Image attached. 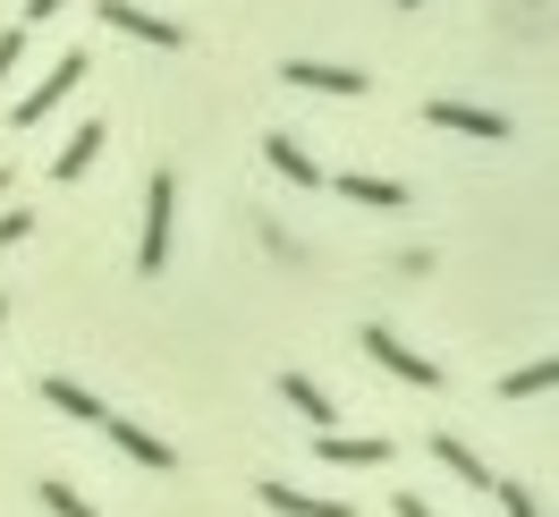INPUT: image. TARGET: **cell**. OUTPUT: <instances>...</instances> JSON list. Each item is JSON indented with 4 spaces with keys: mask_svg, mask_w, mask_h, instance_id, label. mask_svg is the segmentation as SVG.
Wrapping results in <instances>:
<instances>
[{
    "mask_svg": "<svg viewBox=\"0 0 559 517\" xmlns=\"http://www.w3.org/2000/svg\"><path fill=\"white\" fill-rule=\"evenodd\" d=\"M170 221H178V178L153 171V178H144V238H136V272L144 280L170 272Z\"/></svg>",
    "mask_w": 559,
    "mask_h": 517,
    "instance_id": "obj_1",
    "label": "cell"
},
{
    "mask_svg": "<svg viewBox=\"0 0 559 517\" xmlns=\"http://www.w3.org/2000/svg\"><path fill=\"white\" fill-rule=\"evenodd\" d=\"M76 85H85V51H60V60H51V77H43V85H26V94L9 103V128H43V119L76 94Z\"/></svg>",
    "mask_w": 559,
    "mask_h": 517,
    "instance_id": "obj_2",
    "label": "cell"
},
{
    "mask_svg": "<svg viewBox=\"0 0 559 517\" xmlns=\"http://www.w3.org/2000/svg\"><path fill=\"white\" fill-rule=\"evenodd\" d=\"M280 85H297V94H331V103L373 94V77L348 69V60H280Z\"/></svg>",
    "mask_w": 559,
    "mask_h": 517,
    "instance_id": "obj_3",
    "label": "cell"
},
{
    "mask_svg": "<svg viewBox=\"0 0 559 517\" xmlns=\"http://www.w3.org/2000/svg\"><path fill=\"white\" fill-rule=\"evenodd\" d=\"M365 356H373L382 374H399L407 390H441V365H432V356H416V348L399 340L390 322H365Z\"/></svg>",
    "mask_w": 559,
    "mask_h": 517,
    "instance_id": "obj_4",
    "label": "cell"
},
{
    "mask_svg": "<svg viewBox=\"0 0 559 517\" xmlns=\"http://www.w3.org/2000/svg\"><path fill=\"white\" fill-rule=\"evenodd\" d=\"M94 17H103L110 35H128V43H144V51H178V26L170 17H153V9H136V0H94Z\"/></svg>",
    "mask_w": 559,
    "mask_h": 517,
    "instance_id": "obj_5",
    "label": "cell"
},
{
    "mask_svg": "<svg viewBox=\"0 0 559 517\" xmlns=\"http://www.w3.org/2000/svg\"><path fill=\"white\" fill-rule=\"evenodd\" d=\"M424 128H450V137H475V144H509V110H484V103H424Z\"/></svg>",
    "mask_w": 559,
    "mask_h": 517,
    "instance_id": "obj_6",
    "label": "cell"
},
{
    "mask_svg": "<svg viewBox=\"0 0 559 517\" xmlns=\"http://www.w3.org/2000/svg\"><path fill=\"white\" fill-rule=\"evenodd\" d=\"M254 492H263V509H272V517H356L348 501H331V492H297V483H280V475H263Z\"/></svg>",
    "mask_w": 559,
    "mask_h": 517,
    "instance_id": "obj_7",
    "label": "cell"
},
{
    "mask_svg": "<svg viewBox=\"0 0 559 517\" xmlns=\"http://www.w3.org/2000/svg\"><path fill=\"white\" fill-rule=\"evenodd\" d=\"M280 399H288V408L306 415V424H314V433H340V399H331V390H322V381H306V374H297V365H288V374H280Z\"/></svg>",
    "mask_w": 559,
    "mask_h": 517,
    "instance_id": "obj_8",
    "label": "cell"
},
{
    "mask_svg": "<svg viewBox=\"0 0 559 517\" xmlns=\"http://www.w3.org/2000/svg\"><path fill=\"white\" fill-rule=\"evenodd\" d=\"M103 144H110V128H103V119H85V128H76V137L51 153V178H60V187H76V178L103 162Z\"/></svg>",
    "mask_w": 559,
    "mask_h": 517,
    "instance_id": "obj_9",
    "label": "cell"
},
{
    "mask_svg": "<svg viewBox=\"0 0 559 517\" xmlns=\"http://www.w3.org/2000/svg\"><path fill=\"white\" fill-rule=\"evenodd\" d=\"M331 467H390V433H314Z\"/></svg>",
    "mask_w": 559,
    "mask_h": 517,
    "instance_id": "obj_10",
    "label": "cell"
},
{
    "mask_svg": "<svg viewBox=\"0 0 559 517\" xmlns=\"http://www.w3.org/2000/svg\"><path fill=\"white\" fill-rule=\"evenodd\" d=\"M263 162H272V171L288 178V187H322V162H314V153H306L297 137H280V128L263 137Z\"/></svg>",
    "mask_w": 559,
    "mask_h": 517,
    "instance_id": "obj_11",
    "label": "cell"
},
{
    "mask_svg": "<svg viewBox=\"0 0 559 517\" xmlns=\"http://www.w3.org/2000/svg\"><path fill=\"white\" fill-rule=\"evenodd\" d=\"M331 187H340L348 204H373V212H399V204H407V187H399V178H373V171H340Z\"/></svg>",
    "mask_w": 559,
    "mask_h": 517,
    "instance_id": "obj_12",
    "label": "cell"
},
{
    "mask_svg": "<svg viewBox=\"0 0 559 517\" xmlns=\"http://www.w3.org/2000/svg\"><path fill=\"white\" fill-rule=\"evenodd\" d=\"M432 458H441V467H450L457 483H475V492H491V467H484V458H475L466 442H457V433H432Z\"/></svg>",
    "mask_w": 559,
    "mask_h": 517,
    "instance_id": "obj_13",
    "label": "cell"
},
{
    "mask_svg": "<svg viewBox=\"0 0 559 517\" xmlns=\"http://www.w3.org/2000/svg\"><path fill=\"white\" fill-rule=\"evenodd\" d=\"M551 381H559V365H551V356H534V365H518V374H500V399H543Z\"/></svg>",
    "mask_w": 559,
    "mask_h": 517,
    "instance_id": "obj_14",
    "label": "cell"
},
{
    "mask_svg": "<svg viewBox=\"0 0 559 517\" xmlns=\"http://www.w3.org/2000/svg\"><path fill=\"white\" fill-rule=\"evenodd\" d=\"M35 501H43L51 517H103V509H85V501H76V492H69L60 475H51V483H35Z\"/></svg>",
    "mask_w": 559,
    "mask_h": 517,
    "instance_id": "obj_15",
    "label": "cell"
},
{
    "mask_svg": "<svg viewBox=\"0 0 559 517\" xmlns=\"http://www.w3.org/2000/svg\"><path fill=\"white\" fill-rule=\"evenodd\" d=\"M491 501H500L509 517H543V501H534L525 483H509V475H491Z\"/></svg>",
    "mask_w": 559,
    "mask_h": 517,
    "instance_id": "obj_16",
    "label": "cell"
},
{
    "mask_svg": "<svg viewBox=\"0 0 559 517\" xmlns=\"http://www.w3.org/2000/svg\"><path fill=\"white\" fill-rule=\"evenodd\" d=\"M26 238H35V212H0V255L26 246Z\"/></svg>",
    "mask_w": 559,
    "mask_h": 517,
    "instance_id": "obj_17",
    "label": "cell"
},
{
    "mask_svg": "<svg viewBox=\"0 0 559 517\" xmlns=\"http://www.w3.org/2000/svg\"><path fill=\"white\" fill-rule=\"evenodd\" d=\"M17 60H26V26H9V35H0V85L17 77Z\"/></svg>",
    "mask_w": 559,
    "mask_h": 517,
    "instance_id": "obj_18",
    "label": "cell"
},
{
    "mask_svg": "<svg viewBox=\"0 0 559 517\" xmlns=\"http://www.w3.org/2000/svg\"><path fill=\"white\" fill-rule=\"evenodd\" d=\"M60 9H69V0H26V35H35V26H51Z\"/></svg>",
    "mask_w": 559,
    "mask_h": 517,
    "instance_id": "obj_19",
    "label": "cell"
},
{
    "mask_svg": "<svg viewBox=\"0 0 559 517\" xmlns=\"http://www.w3.org/2000/svg\"><path fill=\"white\" fill-rule=\"evenodd\" d=\"M399 517H432V501H424V492H399Z\"/></svg>",
    "mask_w": 559,
    "mask_h": 517,
    "instance_id": "obj_20",
    "label": "cell"
},
{
    "mask_svg": "<svg viewBox=\"0 0 559 517\" xmlns=\"http://www.w3.org/2000/svg\"><path fill=\"white\" fill-rule=\"evenodd\" d=\"M399 9H424V0H399Z\"/></svg>",
    "mask_w": 559,
    "mask_h": 517,
    "instance_id": "obj_21",
    "label": "cell"
},
{
    "mask_svg": "<svg viewBox=\"0 0 559 517\" xmlns=\"http://www.w3.org/2000/svg\"><path fill=\"white\" fill-rule=\"evenodd\" d=\"M0 322H9V297H0Z\"/></svg>",
    "mask_w": 559,
    "mask_h": 517,
    "instance_id": "obj_22",
    "label": "cell"
}]
</instances>
